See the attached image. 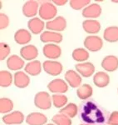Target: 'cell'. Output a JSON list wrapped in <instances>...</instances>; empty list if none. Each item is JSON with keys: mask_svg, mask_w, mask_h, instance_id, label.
Returning <instances> with one entry per match:
<instances>
[{"mask_svg": "<svg viewBox=\"0 0 118 125\" xmlns=\"http://www.w3.org/2000/svg\"><path fill=\"white\" fill-rule=\"evenodd\" d=\"M57 9L53 2H43L40 4L38 14L41 19L50 21L56 18Z\"/></svg>", "mask_w": 118, "mask_h": 125, "instance_id": "obj_1", "label": "cell"}, {"mask_svg": "<svg viewBox=\"0 0 118 125\" xmlns=\"http://www.w3.org/2000/svg\"><path fill=\"white\" fill-rule=\"evenodd\" d=\"M34 104L37 108L42 110H47L53 105L52 97L47 92H38L34 97Z\"/></svg>", "mask_w": 118, "mask_h": 125, "instance_id": "obj_2", "label": "cell"}, {"mask_svg": "<svg viewBox=\"0 0 118 125\" xmlns=\"http://www.w3.org/2000/svg\"><path fill=\"white\" fill-rule=\"evenodd\" d=\"M84 47L90 52H97L103 47L101 38L97 35H89L84 40Z\"/></svg>", "mask_w": 118, "mask_h": 125, "instance_id": "obj_3", "label": "cell"}, {"mask_svg": "<svg viewBox=\"0 0 118 125\" xmlns=\"http://www.w3.org/2000/svg\"><path fill=\"white\" fill-rule=\"evenodd\" d=\"M68 86L65 80L62 78H56L47 84V88L54 94H63L68 91Z\"/></svg>", "mask_w": 118, "mask_h": 125, "instance_id": "obj_4", "label": "cell"}, {"mask_svg": "<svg viewBox=\"0 0 118 125\" xmlns=\"http://www.w3.org/2000/svg\"><path fill=\"white\" fill-rule=\"evenodd\" d=\"M43 68L49 75L58 76L63 72V64L58 61L46 60L43 63Z\"/></svg>", "mask_w": 118, "mask_h": 125, "instance_id": "obj_5", "label": "cell"}, {"mask_svg": "<svg viewBox=\"0 0 118 125\" xmlns=\"http://www.w3.org/2000/svg\"><path fill=\"white\" fill-rule=\"evenodd\" d=\"M67 28V20L63 16H57L53 20L46 23V29L49 31L53 32H62Z\"/></svg>", "mask_w": 118, "mask_h": 125, "instance_id": "obj_6", "label": "cell"}, {"mask_svg": "<svg viewBox=\"0 0 118 125\" xmlns=\"http://www.w3.org/2000/svg\"><path fill=\"white\" fill-rule=\"evenodd\" d=\"M24 119V115L21 111H13L2 118L3 122L7 125H20Z\"/></svg>", "mask_w": 118, "mask_h": 125, "instance_id": "obj_7", "label": "cell"}, {"mask_svg": "<svg viewBox=\"0 0 118 125\" xmlns=\"http://www.w3.org/2000/svg\"><path fill=\"white\" fill-rule=\"evenodd\" d=\"M63 35L60 33L57 32H53V31H47L43 32L40 34V40H41L43 43H60L63 41Z\"/></svg>", "mask_w": 118, "mask_h": 125, "instance_id": "obj_8", "label": "cell"}, {"mask_svg": "<svg viewBox=\"0 0 118 125\" xmlns=\"http://www.w3.org/2000/svg\"><path fill=\"white\" fill-rule=\"evenodd\" d=\"M64 78H65V81L67 83V84L71 88H79L81 86L82 81V76L76 70H73V69L67 70L65 73Z\"/></svg>", "mask_w": 118, "mask_h": 125, "instance_id": "obj_9", "label": "cell"}, {"mask_svg": "<svg viewBox=\"0 0 118 125\" xmlns=\"http://www.w3.org/2000/svg\"><path fill=\"white\" fill-rule=\"evenodd\" d=\"M43 55L49 60H53L58 58L62 54V49L56 43H47L44 45L43 48Z\"/></svg>", "mask_w": 118, "mask_h": 125, "instance_id": "obj_10", "label": "cell"}, {"mask_svg": "<svg viewBox=\"0 0 118 125\" xmlns=\"http://www.w3.org/2000/svg\"><path fill=\"white\" fill-rule=\"evenodd\" d=\"M75 68L76 71L83 78H89L95 74V66L91 62H79L76 64Z\"/></svg>", "mask_w": 118, "mask_h": 125, "instance_id": "obj_11", "label": "cell"}, {"mask_svg": "<svg viewBox=\"0 0 118 125\" xmlns=\"http://www.w3.org/2000/svg\"><path fill=\"white\" fill-rule=\"evenodd\" d=\"M20 56L27 61H33L38 56V50L36 46L32 44L23 46L20 49Z\"/></svg>", "mask_w": 118, "mask_h": 125, "instance_id": "obj_12", "label": "cell"}, {"mask_svg": "<svg viewBox=\"0 0 118 125\" xmlns=\"http://www.w3.org/2000/svg\"><path fill=\"white\" fill-rule=\"evenodd\" d=\"M101 14V8L98 3H91L82 10V16L87 19H94Z\"/></svg>", "mask_w": 118, "mask_h": 125, "instance_id": "obj_13", "label": "cell"}, {"mask_svg": "<svg viewBox=\"0 0 118 125\" xmlns=\"http://www.w3.org/2000/svg\"><path fill=\"white\" fill-rule=\"evenodd\" d=\"M27 28H28L29 31L33 34H40L43 31V29L46 28V24L43 19L40 18H33L30 19V20L27 22Z\"/></svg>", "mask_w": 118, "mask_h": 125, "instance_id": "obj_14", "label": "cell"}, {"mask_svg": "<svg viewBox=\"0 0 118 125\" xmlns=\"http://www.w3.org/2000/svg\"><path fill=\"white\" fill-rule=\"evenodd\" d=\"M6 64L7 67L9 68L10 70L13 71H20L23 67H25V62L24 59L18 55H11L8 58L6 61Z\"/></svg>", "mask_w": 118, "mask_h": 125, "instance_id": "obj_15", "label": "cell"}, {"mask_svg": "<svg viewBox=\"0 0 118 125\" xmlns=\"http://www.w3.org/2000/svg\"><path fill=\"white\" fill-rule=\"evenodd\" d=\"M26 123L28 125H46L47 118L45 114L38 112H33L26 117Z\"/></svg>", "mask_w": 118, "mask_h": 125, "instance_id": "obj_16", "label": "cell"}, {"mask_svg": "<svg viewBox=\"0 0 118 125\" xmlns=\"http://www.w3.org/2000/svg\"><path fill=\"white\" fill-rule=\"evenodd\" d=\"M39 3L37 1H27L23 6V13L25 17L35 18V16L38 13Z\"/></svg>", "mask_w": 118, "mask_h": 125, "instance_id": "obj_17", "label": "cell"}, {"mask_svg": "<svg viewBox=\"0 0 118 125\" xmlns=\"http://www.w3.org/2000/svg\"><path fill=\"white\" fill-rule=\"evenodd\" d=\"M13 83L18 88H25L29 85L30 78L23 71H18L13 75Z\"/></svg>", "mask_w": 118, "mask_h": 125, "instance_id": "obj_18", "label": "cell"}, {"mask_svg": "<svg viewBox=\"0 0 118 125\" xmlns=\"http://www.w3.org/2000/svg\"><path fill=\"white\" fill-rule=\"evenodd\" d=\"M32 33L27 29H20L15 32L14 40L18 44L20 45H27V43L32 39Z\"/></svg>", "mask_w": 118, "mask_h": 125, "instance_id": "obj_19", "label": "cell"}, {"mask_svg": "<svg viewBox=\"0 0 118 125\" xmlns=\"http://www.w3.org/2000/svg\"><path fill=\"white\" fill-rule=\"evenodd\" d=\"M101 67L107 72H114L118 68V58L115 55H107L102 59Z\"/></svg>", "mask_w": 118, "mask_h": 125, "instance_id": "obj_20", "label": "cell"}, {"mask_svg": "<svg viewBox=\"0 0 118 125\" xmlns=\"http://www.w3.org/2000/svg\"><path fill=\"white\" fill-rule=\"evenodd\" d=\"M43 64L38 60L28 62L24 67V72L30 76H37L41 73Z\"/></svg>", "mask_w": 118, "mask_h": 125, "instance_id": "obj_21", "label": "cell"}, {"mask_svg": "<svg viewBox=\"0 0 118 125\" xmlns=\"http://www.w3.org/2000/svg\"><path fill=\"white\" fill-rule=\"evenodd\" d=\"M83 30L89 34H96L101 30V23L96 19H86L82 23Z\"/></svg>", "mask_w": 118, "mask_h": 125, "instance_id": "obj_22", "label": "cell"}, {"mask_svg": "<svg viewBox=\"0 0 118 125\" xmlns=\"http://www.w3.org/2000/svg\"><path fill=\"white\" fill-rule=\"evenodd\" d=\"M93 83L97 88H106L110 83V77L107 73L99 71L94 74Z\"/></svg>", "mask_w": 118, "mask_h": 125, "instance_id": "obj_23", "label": "cell"}, {"mask_svg": "<svg viewBox=\"0 0 118 125\" xmlns=\"http://www.w3.org/2000/svg\"><path fill=\"white\" fill-rule=\"evenodd\" d=\"M103 38L108 43L118 42V27L117 26H110L104 30Z\"/></svg>", "mask_w": 118, "mask_h": 125, "instance_id": "obj_24", "label": "cell"}, {"mask_svg": "<svg viewBox=\"0 0 118 125\" xmlns=\"http://www.w3.org/2000/svg\"><path fill=\"white\" fill-rule=\"evenodd\" d=\"M72 56H73V58L75 61L79 62H84L88 60L90 54H89V51L86 49V48H78L73 50Z\"/></svg>", "mask_w": 118, "mask_h": 125, "instance_id": "obj_25", "label": "cell"}, {"mask_svg": "<svg viewBox=\"0 0 118 125\" xmlns=\"http://www.w3.org/2000/svg\"><path fill=\"white\" fill-rule=\"evenodd\" d=\"M92 94H93L92 87L87 83L81 85L77 90V95L82 100H86L87 98H91L92 96Z\"/></svg>", "mask_w": 118, "mask_h": 125, "instance_id": "obj_26", "label": "cell"}, {"mask_svg": "<svg viewBox=\"0 0 118 125\" xmlns=\"http://www.w3.org/2000/svg\"><path fill=\"white\" fill-rule=\"evenodd\" d=\"M77 112H78V107L77 106V104H73V103H70L60 109L59 114H64V115L69 117L70 118H73L77 116Z\"/></svg>", "mask_w": 118, "mask_h": 125, "instance_id": "obj_27", "label": "cell"}, {"mask_svg": "<svg viewBox=\"0 0 118 125\" xmlns=\"http://www.w3.org/2000/svg\"><path fill=\"white\" fill-rule=\"evenodd\" d=\"M13 82V76L9 71L2 70L0 71V86L2 88H8Z\"/></svg>", "mask_w": 118, "mask_h": 125, "instance_id": "obj_28", "label": "cell"}, {"mask_svg": "<svg viewBox=\"0 0 118 125\" xmlns=\"http://www.w3.org/2000/svg\"><path fill=\"white\" fill-rule=\"evenodd\" d=\"M13 109V103L9 98H0V113L2 114H8Z\"/></svg>", "mask_w": 118, "mask_h": 125, "instance_id": "obj_29", "label": "cell"}, {"mask_svg": "<svg viewBox=\"0 0 118 125\" xmlns=\"http://www.w3.org/2000/svg\"><path fill=\"white\" fill-rule=\"evenodd\" d=\"M53 104L57 108H63L67 104L68 98L64 94H53L52 96Z\"/></svg>", "mask_w": 118, "mask_h": 125, "instance_id": "obj_30", "label": "cell"}, {"mask_svg": "<svg viewBox=\"0 0 118 125\" xmlns=\"http://www.w3.org/2000/svg\"><path fill=\"white\" fill-rule=\"evenodd\" d=\"M52 121L56 125H72L71 118L62 114H55L52 118Z\"/></svg>", "mask_w": 118, "mask_h": 125, "instance_id": "obj_31", "label": "cell"}, {"mask_svg": "<svg viewBox=\"0 0 118 125\" xmlns=\"http://www.w3.org/2000/svg\"><path fill=\"white\" fill-rule=\"evenodd\" d=\"M70 7L74 10L84 9L87 6L91 4L90 0H71L69 2Z\"/></svg>", "mask_w": 118, "mask_h": 125, "instance_id": "obj_32", "label": "cell"}, {"mask_svg": "<svg viewBox=\"0 0 118 125\" xmlns=\"http://www.w3.org/2000/svg\"><path fill=\"white\" fill-rule=\"evenodd\" d=\"M10 53H11V48L8 43H0V60L3 61L6 58L10 57Z\"/></svg>", "mask_w": 118, "mask_h": 125, "instance_id": "obj_33", "label": "cell"}, {"mask_svg": "<svg viewBox=\"0 0 118 125\" xmlns=\"http://www.w3.org/2000/svg\"><path fill=\"white\" fill-rule=\"evenodd\" d=\"M10 23L9 18L8 17L7 14L1 13H0V29H5L9 27Z\"/></svg>", "mask_w": 118, "mask_h": 125, "instance_id": "obj_34", "label": "cell"}, {"mask_svg": "<svg viewBox=\"0 0 118 125\" xmlns=\"http://www.w3.org/2000/svg\"><path fill=\"white\" fill-rule=\"evenodd\" d=\"M108 125H118V111H114L108 118Z\"/></svg>", "mask_w": 118, "mask_h": 125, "instance_id": "obj_35", "label": "cell"}, {"mask_svg": "<svg viewBox=\"0 0 118 125\" xmlns=\"http://www.w3.org/2000/svg\"><path fill=\"white\" fill-rule=\"evenodd\" d=\"M53 3L56 6H63L67 3V0H53Z\"/></svg>", "mask_w": 118, "mask_h": 125, "instance_id": "obj_36", "label": "cell"}, {"mask_svg": "<svg viewBox=\"0 0 118 125\" xmlns=\"http://www.w3.org/2000/svg\"><path fill=\"white\" fill-rule=\"evenodd\" d=\"M112 3H118V0H111Z\"/></svg>", "mask_w": 118, "mask_h": 125, "instance_id": "obj_37", "label": "cell"}, {"mask_svg": "<svg viewBox=\"0 0 118 125\" xmlns=\"http://www.w3.org/2000/svg\"><path fill=\"white\" fill-rule=\"evenodd\" d=\"M46 125H56L54 124H46Z\"/></svg>", "mask_w": 118, "mask_h": 125, "instance_id": "obj_38", "label": "cell"}, {"mask_svg": "<svg viewBox=\"0 0 118 125\" xmlns=\"http://www.w3.org/2000/svg\"><path fill=\"white\" fill-rule=\"evenodd\" d=\"M86 125H91V124H86Z\"/></svg>", "mask_w": 118, "mask_h": 125, "instance_id": "obj_39", "label": "cell"}, {"mask_svg": "<svg viewBox=\"0 0 118 125\" xmlns=\"http://www.w3.org/2000/svg\"><path fill=\"white\" fill-rule=\"evenodd\" d=\"M80 125H83V124H80Z\"/></svg>", "mask_w": 118, "mask_h": 125, "instance_id": "obj_40", "label": "cell"}]
</instances>
